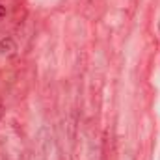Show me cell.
Returning <instances> with one entry per match:
<instances>
[{"label":"cell","instance_id":"obj_1","mask_svg":"<svg viewBox=\"0 0 160 160\" xmlns=\"http://www.w3.org/2000/svg\"><path fill=\"white\" fill-rule=\"evenodd\" d=\"M15 50V41L11 38H2L0 39V52L2 54H11Z\"/></svg>","mask_w":160,"mask_h":160},{"label":"cell","instance_id":"obj_2","mask_svg":"<svg viewBox=\"0 0 160 160\" xmlns=\"http://www.w3.org/2000/svg\"><path fill=\"white\" fill-rule=\"evenodd\" d=\"M4 17H6V6H2V4H0V21H2Z\"/></svg>","mask_w":160,"mask_h":160},{"label":"cell","instance_id":"obj_3","mask_svg":"<svg viewBox=\"0 0 160 160\" xmlns=\"http://www.w3.org/2000/svg\"><path fill=\"white\" fill-rule=\"evenodd\" d=\"M158 34H160V22H158Z\"/></svg>","mask_w":160,"mask_h":160},{"label":"cell","instance_id":"obj_4","mask_svg":"<svg viewBox=\"0 0 160 160\" xmlns=\"http://www.w3.org/2000/svg\"><path fill=\"white\" fill-rule=\"evenodd\" d=\"M91 2H93V0H91Z\"/></svg>","mask_w":160,"mask_h":160}]
</instances>
